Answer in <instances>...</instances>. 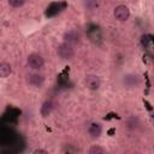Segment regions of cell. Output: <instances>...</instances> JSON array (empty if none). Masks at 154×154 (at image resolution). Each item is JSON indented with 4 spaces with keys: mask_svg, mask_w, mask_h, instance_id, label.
Listing matches in <instances>:
<instances>
[{
    "mask_svg": "<svg viewBox=\"0 0 154 154\" xmlns=\"http://www.w3.org/2000/svg\"><path fill=\"white\" fill-rule=\"evenodd\" d=\"M57 53H58V55H59L61 59L69 60V59L73 58V55H75V49H73V46H71V45H69V43H66V42H63L61 45L58 46Z\"/></svg>",
    "mask_w": 154,
    "mask_h": 154,
    "instance_id": "7a4b0ae2",
    "label": "cell"
},
{
    "mask_svg": "<svg viewBox=\"0 0 154 154\" xmlns=\"http://www.w3.org/2000/svg\"><path fill=\"white\" fill-rule=\"evenodd\" d=\"M103 153H106V149L100 146H93L89 149V154H103Z\"/></svg>",
    "mask_w": 154,
    "mask_h": 154,
    "instance_id": "8fae6325",
    "label": "cell"
},
{
    "mask_svg": "<svg viewBox=\"0 0 154 154\" xmlns=\"http://www.w3.org/2000/svg\"><path fill=\"white\" fill-rule=\"evenodd\" d=\"M63 38H64V42H66L71 46H75L81 41V34L77 30H69V31L64 32Z\"/></svg>",
    "mask_w": 154,
    "mask_h": 154,
    "instance_id": "8992f818",
    "label": "cell"
},
{
    "mask_svg": "<svg viewBox=\"0 0 154 154\" xmlns=\"http://www.w3.org/2000/svg\"><path fill=\"white\" fill-rule=\"evenodd\" d=\"M8 1V5L14 7V8H18V7H22L25 2V0H7Z\"/></svg>",
    "mask_w": 154,
    "mask_h": 154,
    "instance_id": "7c38bea8",
    "label": "cell"
},
{
    "mask_svg": "<svg viewBox=\"0 0 154 154\" xmlns=\"http://www.w3.org/2000/svg\"><path fill=\"white\" fill-rule=\"evenodd\" d=\"M26 83L34 88H41L45 83V77L41 75V73H37V72H32V73H29L26 76Z\"/></svg>",
    "mask_w": 154,
    "mask_h": 154,
    "instance_id": "5b68a950",
    "label": "cell"
},
{
    "mask_svg": "<svg viewBox=\"0 0 154 154\" xmlns=\"http://www.w3.org/2000/svg\"><path fill=\"white\" fill-rule=\"evenodd\" d=\"M48 154V152L46 150V149H35L34 150V154Z\"/></svg>",
    "mask_w": 154,
    "mask_h": 154,
    "instance_id": "4fadbf2b",
    "label": "cell"
},
{
    "mask_svg": "<svg viewBox=\"0 0 154 154\" xmlns=\"http://www.w3.org/2000/svg\"><path fill=\"white\" fill-rule=\"evenodd\" d=\"M113 16H114V18H116L117 20H119V22H125V20H128L129 17H130V10H129L128 6H125V5H118V6L114 8V11H113Z\"/></svg>",
    "mask_w": 154,
    "mask_h": 154,
    "instance_id": "3957f363",
    "label": "cell"
},
{
    "mask_svg": "<svg viewBox=\"0 0 154 154\" xmlns=\"http://www.w3.org/2000/svg\"><path fill=\"white\" fill-rule=\"evenodd\" d=\"M26 65L32 70H40L45 65V59L38 53H31L26 58Z\"/></svg>",
    "mask_w": 154,
    "mask_h": 154,
    "instance_id": "6da1fadb",
    "label": "cell"
},
{
    "mask_svg": "<svg viewBox=\"0 0 154 154\" xmlns=\"http://www.w3.org/2000/svg\"><path fill=\"white\" fill-rule=\"evenodd\" d=\"M84 85L89 90H97L101 87V79L96 75H93V73L87 75L84 78Z\"/></svg>",
    "mask_w": 154,
    "mask_h": 154,
    "instance_id": "277c9868",
    "label": "cell"
},
{
    "mask_svg": "<svg viewBox=\"0 0 154 154\" xmlns=\"http://www.w3.org/2000/svg\"><path fill=\"white\" fill-rule=\"evenodd\" d=\"M12 73V66L8 63H0V78H6Z\"/></svg>",
    "mask_w": 154,
    "mask_h": 154,
    "instance_id": "30bf717a",
    "label": "cell"
},
{
    "mask_svg": "<svg viewBox=\"0 0 154 154\" xmlns=\"http://www.w3.org/2000/svg\"><path fill=\"white\" fill-rule=\"evenodd\" d=\"M88 134L91 138H99L102 134V126L100 123H91L89 126H88Z\"/></svg>",
    "mask_w": 154,
    "mask_h": 154,
    "instance_id": "ba28073f",
    "label": "cell"
},
{
    "mask_svg": "<svg viewBox=\"0 0 154 154\" xmlns=\"http://www.w3.org/2000/svg\"><path fill=\"white\" fill-rule=\"evenodd\" d=\"M53 108H54V103L51 100L45 101L41 105V108H40V113H41L42 118H47L48 116H51V113L53 112Z\"/></svg>",
    "mask_w": 154,
    "mask_h": 154,
    "instance_id": "9c48e42d",
    "label": "cell"
},
{
    "mask_svg": "<svg viewBox=\"0 0 154 154\" xmlns=\"http://www.w3.org/2000/svg\"><path fill=\"white\" fill-rule=\"evenodd\" d=\"M123 83L126 88H136L141 84V78L137 75L134 73H129L126 76H124L123 78Z\"/></svg>",
    "mask_w": 154,
    "mask_h": 154,
    "instance_id": "52a82bcc",
    "label": "cell"
}]
</instances>
